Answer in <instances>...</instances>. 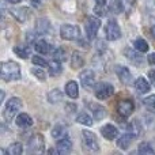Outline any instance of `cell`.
<instances>
[{
    "instance_id": "34",
    "label": "cell",
    "mask_w": 155,
    "mask_h": 155,
    "mask_svg": "<svg viewBox=\"0 0 155 155\" xmlns=\"http://www.w3.org/2000/svg\"><path fill=\"white\" fill-rule=\"evenodd\" d=\"M107 7L106 4H97L95 7H94V14H95L97 16H105L107 14Z\"/></svg>"
},
{
    "instance_id": "2",
    "label": "cell",
    "mask_w": 155,
    "mask_h": 155,
    "mask_svg": "<svg viewBox=\"0 0 155 155\" xmlns=\"http://www.w3.org/2000/svg\"><path fill=\"white\" fill-rule=\"evenodd\" d=\"M22 109V99L18 97H12L8 99V102L5 104L4 109H3V118L7 123H11L12 118L16 116V113Z\"/></svg>"
},
{
    "instance_id": "41",
    "label": "cell",
    "mask_w": 155,
    "mask_h": 155,
    "mask_svg": "<svg viewBox=\"0 0 155 155\" xmlns=\"http://www.w3.org/2000/svg\"><path fill=\"white\" fill-rule=\"evenodd\" d=\"M41 4H42V0H31V5L35 8H40Z\"/></svg>"
},
{
    "instance_id": "20",
    "label": "cell",
    "mask_w": 155,
    "mask_h": 155,
    "mask_svg": "<svg viewBox=\"0 0 155 155\" xmlns=\"http://www.w3.org/2000/svg\"><path fill=\"white\" fill-rule=\"evenodd\" d=\"M128 132L134 136V139H136V137H139L140 135H142V125H140V123L137 120H134L132 123L128 124Z\"/></svg>"
},
{
    "instance_id": "29",
    "label": "cell",
    "mask_w": 155,
    "mask_h": 155,
    "mask_svg": "<svg viewBox=\"0 0 155 155\" xmlns=\"http://www.w3.org/2000/svg\"><path fill=\"white\" fill-rule=\"evenodd\" d=\"M76 123L82 124V125L91 127V125H93V118H91L87 113H80V114L76 117Z\"/></svg>"
},
{
    "instance_id": "25",
    "label": "cell",
    "mask_w": 155,
    "mask_h": 155,
    "mask_svg": "<svg viewBox=\"0 0 155 155\" xmlns=\"http://www.w3.org/2000/svg\"><path fill=\"white\" fill-rule=\"evenodd\" d=\"M90 107H91V110H93V114H94V118H95V120H102V118L106 116V110H105V107L101 106V105L91 104Z\"/></svg>"
},
{
    "instance_id": "45",
    "label": "cell",
    "mask_w": 155,
    "mask_h": 155,
    "mask_svg": "<svg viewBox=\"0 0 155 155\" xmlns=\"http://www.w3.org/2000/svg\"><path fill=\"white\" fill-rule=\"evenodd\" d=\"M151 34H153V37L155 38V26H153V29H151Z\"/></svg>"
},
{
    "instance_id": "7",
    "label": "cell",
    "mask_w": 155,
    "mask_h": 155,
    "mask_svg": "<svg viewBox=\"0 0 155 155\" xmlns=\"http://www.w3.org/2000/svg\"><path fill=\"white\" fill-rule=\"evenodd\" d=\"M105 31H106V38L109 41H116L121 37V30L120 26L117 25V22L114 19H110L107 21L106 27H105Z\"/></svg>"
},
{
    "instance_id": "12",
    "label": "cell",
    "mask_w": 155,
    "mask_h": 155,
    "mask_svg": "<svg viewBox=\"0 0 155 155\" xmlns=\"http://www.w3.org/2000/svg\"><path fill=\"white\" fill-rule=\"evenodd\" d=\"M10 14L16 19L18 22H25L29 18L30 10L26 7H18V8H10Z\"/></svg>"
},
{
    "instance_id": "28",
    "label": "cell",
    "mask_w": 155,
    "mask_h": 155,
    "mask_svg": "<svg viewBox=\"0 0 155 155\" xmlns=\"http://www.w3.org/2000/svg\"><path fill=\"white\" fill-rule=\"evenodd\" d=\"M14 52H15V53L21 57V59H27V57L30 56V48H29V46L18 45V46H15V48H14Z\"/></svg>"
},
{
    "instance_id": "30",
    "label": "cell",
    "mask_w": 155,
    "mask_h": 155,
    "mask_svg": "<svg viewBox=\"0 0 155 155\" xmlns=\"http://www.w3.org/2000/svg\"><path fill=\"white\" fill-rule=\"evenodd\" d=\"M53 59L54 60H59V61H65L67 59V51L64 48H56L53 51Z\"/></svg>"
},
{
    "instance_id": "4",
    "label": "cell",
    "mask_w": 155,
    "mask_h": 155,
    "mask_svg": "<svg viewBox=\"0 0 155 155\" xmlns=\"http://www.w3.org/2000/svg\"><path fill=\"white\" fill-rule=\"evenodd\" d=\"M99 27H101V21L98 18H94V16H90V18L86 19L84 23V30H86V37L88 40H94L98 33Z\"/></svg>"
},
{
    "instance_id": "9",
    "label": "cell",
    "mask_w": 155,
    "mask_h": 155,
    "mask_svg": "<svg viewBox=\"0 0 155 155\" xmlns=\"http://www.w3.org/2000/svg\"><path fill=\"white\" fill-rule=\"evenodd\" d=\"M29 151L30 153H42L44 151V137L40 134H35L29 140Z\"/></svg>"
},
{
    "instance_id": "15",
    "label": "cell",
    "mask_w": 155,
    "mask_h": 155,
    "mask_svg": "<svg viewBox=\"0 0 155 155\" xmlns=\"http://www.w3.org/2000/svg\"><path fill=\"white\" fill-rule=\"evenodd\" d=\"M72 150V143H71V140L68 139V137H63V139L59 140V143H57L56 146V151L57 154H68L70 151Z\"/></svg>"
},
{
    "instance_id": "32",
    "label": "cell",
    "mask_w": 155,
    "mask_h": 155,
    "mask_svg": "<svg viewBox=\"0 0 155 155\" xmlns=\"http://www.w3.org/2000/svg\"><path fill=\"white\" fill-rule=\"evenodd\" d=\"M143 104L147 107V110H150L151 113H155V95H150L147 98H144Z\"/></svg>"
},
{
    "instance_id": "16",
    "label": "cell",
    "mask_w": 155,
    "mask_h": 155,
    "mask_svg": "<svg viewBox=\"0 0 155 155\" xmlns=\"http://www.w3.org/2000/svg\"><path fill=\"white\" fill-rule=\"evenodd\" d=\"M65 94H67L70 98H78L79 97V86H78L76 82L74 80H70V82L65 84Z\"/></svg>"
},
{
    "instance_id": "44",
    "label": "cell",
    "mask_w": 155,
    "mask_h": 155,
    "mask_svg": "<svg viewBox=\"0 0 155 155\" xmlns=\"http://www.w3.org/2000/svg\"><path fill=\"white\" fill-rule=\"evenodd\" d=\"M8 3H12V4H15V3H19L21 0H7Z\"/></svg>"
},
{
    "instance_id": "8",
    "label": "cell",
    "mask_w": 155,
    "mask_h": 155,
    "mask_svg": "<svg viewBox=\"0 0 155 155\" xmlns=\"http://www.w3.org/2000/svg\"><path fill=\"white\" fill-rule=\"evenodd\" d=\"M134 109H135V104L131 99H123V101H120L117 104V112H118V114H121L123 117L131 116Z\"/></svg>"
},
{
    "instance_id": "11",
    "label": "cell",
    "mask_w": 155,
    "mask_h": 155,
    "mask_svg": "<svg viewBox=\"0 0 155 155\" xmlns=\"http://www.w3.org/2000/svg\"><path fill=\"white\" fill-rule=\"evenodd\" d=\"M116 74H117V76H118V79H120L121 83H124V84H131L132 74H131V71H129L127 67L117 65V67H116Z\"/></svg>"
},
{
    "instance_id": "36",
    "label": "cell",
    "mask_w": 155,
    "mask_h": 155,
    "mask_svg": "<svg viewBox=\"0 0 155 155\" xmlns=\"http://www.w3.org/2000/svg\"><path fill=\"white\" fill-rule=\"evenodd\" d=\"M65 135V129L63 128L61 125H56L53 128V131H52V136L54 137V139H59V137L64 136Z\"/></svg>"
},
{
    "instance_id": "23",
    "label": "cell",
    "mask_w": 155,
    "mask_h": 155,
    "mask_svg": "<svg viewBox=\"0 0 155 155\" xmlns=\"http://www.w3.org/2000/svg\"><path fill=\"white\" fill-rule=\"evenodd\" d=\"M132 139H134V136H132L129 132H128V134H123L120 136V139L117 140V147L118 148H123V150H127V148H128V146L131 144Z\"/></svg>"
},
{
    "instance_id": "3",
    "label": "cell",
    "mask_w": 155,
    "mask_h": 155,
    "mask_svg": "<svg viewBox=\"0 0 155 155\" xmlns=\"http://www.w3.org/2000/svg\"><path fill=\"white\" fill-rule=\"evenodd\" d=\"M82 142H83V146H84V148H87L88 151H93V153H95V151L99 150L97 136L91 131H87V129L82 131Z\"/></svg>"
},
{
    "instance_id": "6",
    "label": "cell",
    "mask_w": 155,
    "mask_h": 155,
    "mask_svg": "<svg viewBox=\"0 0 155 155\" xmlns=\"http://www.w3.org/2000/svg\"><path fill=\"white\" fill-rule=\"evenodd\" d=\"M113 93H114V87L112 84H109V83H98L95 86V91H94L95 97L99 101H104V99L112 97Z\"/></svg>"
},
{
    "instance_id": "19",
    "label": "cell",
    "mask_w": 155,
    "mask_h": 155,
    "mask_svg": "<svg viewBox=\"0 0 155 155\" xmlns=\"http://www.w3.org/2000/svg\"><path fill=\"white\" fill-rule=\"evenodd\" d=\"M135 87H136V90L139 91V93L142 94H146L150 91V83L147 82V79H144L143 76L137 78L136 82H135Z\"/></svg>"
},
{
    "instance_id": "13",
    "label": "cell",
    "mask_w": 155,
    "mask_h": 155,
    "mask_svg": "<svg viewBox=\"0 0 155 155\" xmlns=\"http://www.w3.org/2000/svg\"><path fill=\"white\" fill-rule=\"evenodd\" d=\"M124 53H125V57L131 63H134V64H136V65L143 64V57L139 54V53H142V52H139L137 49L134 51V49H131V48H127L125 51H124Z\"/></svg>"
},
{
    "instance_id": "21",
    "label": "cell",
    "mask_w": 155,
    "mask_h": 155,
    "mask_svg": "<svg viewBox=\"0 0 155 155\" xmlns=\"http://www.w3.org/2000/svg\"><path fill=\"white\" fill-rule=\"evenodd\" d=\"M83 64H84V57H83V54L80 53V52H74L72 57H71V67H72L74 70H76V68L83 67Z\"/></svg>"
},
{
    "instance_id": "1",
    "label": "cell",
    "mask_w": 155,
    "mask_h": 155,
    "mask_svg": "<svg viewBox=\"0 0 155 155\" xmlns=\"http://www.w3.org/2000/svg\"><path fill=\"white\" fill-rule=\"evenodd\" d=\"M2 79L5 82L21 79V67L15 61H3L2 63Z\"/></svg>"
},
{
    "instance_id": "33",
    "label": "cell",
    "mask_w": 155,
    "mask_h": 155,
    "mask_svg": "<svg viewBox=\"0 0 155 155\" xmlns=\"http://www.w3.org/2000/svg\"><path fill=\"white\" fill-rule=\"evenodd\" d=\"M22 151H23V147H22L21 143H12L8 148V153L10 155H21Z\"/></svg>"
},
{
    "instance_id": "5",
    "label": "cell",
    "mask_w": 155,
    "mask_h": 155,
    "mask_svg": "<svg viewBox=\"0 0 155 155\" xmlns=\"http://www.w3.org/2000/svg\"><path fill=\"white\" fill-rule=\"evenodd\" d=\"M60 35H61L63 40H68V41H72V40H78L80 35V30L78 26H74V25H63L60 27Z\"/></svg>"
},
{
    "instance_id": "42",
    "label": "cell",
    "mask_w": 155,
    "mask_h": 155,
    "mask_svg": "<svg viewBox=\"0 0 155 155\" xmlns=\"http://www.w3.org/2000/svg\"><path fill=\"white\" fill-rule=\"evenodd\" d=\"M147 60H148V63H150V64L155 65V53H151L150 56L147 57Z\"/></svg>"
},
{
    "instance_id": "18",
    "label": "cell",
    "mask_w": 155,
    "mask_h": 155,
    "mask_svg": "<svg viewBox=\"0 0 155 155\" xmlns=\"http://www.w3.org/2000/svg\"><path fill=\"white\" fill-rule=\"evenodd\" d=\"M34 49L38 52V53H42V54H46L51 52V45H49V42H46L44 38H41V40H37L34 42Z\"/></svg>"
},
{
    "instance_id": "43",
    "label": "cell",
    "mask_w": 155,
    "mask_h": 155,
    "mask_svg": "<svg viewBox=\"0 0 155 155\" xmlns=\"http://www.w3.org/2000/svg\"><path fill=\"white\" fill-rule=\"evenodd\" d=\"M97 4H106V0H95Z\"/></svg>"
},
{
    "instance_id": "35",
    "label": "cell",
    "mask_w": 155,
    "mask_h": 155,
    "mask_svg": "<svg viewBox=\"0 0 155 155\" xmlns=\"http://www.w3.org/2000/svg\"><path fill=\"white\" fill-rule=\"evenodd\" d=\"M31 61H33V64H35V65H38V67H48L49 65V63L46 61L44 57H40V56H33L31 57Z\"/></svg>"
},
{
    "instance_id": "37",
    "label": "cell",
    "mask_w": 155,
    "mask_h": 155,
    "mask_svg": "<svg viewBox=\"0 0 155 155\" xmlns=\"http://www.w3.org/2000/svg\"><path fill=\"white\" fill-rule=\"evenodd\" d=\"M112 10L114 11V12H117V14L125 11V8H124V4H123V0H113Z\"/></svg>"
},
{
    "instance_id": "14",
    "label": "cell",
    "mask_w": 155,
    "mask_h": 155,
    "mask_svg": "<svg viewBox=\"0 0 155 155\" xmlns=\"http://www.w3.org/2000/svg\"><path fill=\"white\" fill-rule=\"evenodd\" d=\"M101 134L106 140H113V139L117 137L118 131L114 125H112V124H106V125H104L101 128Z\"/></svg>"
},
{
    "instance_id": "40",
    "label": "cell",
    "mask_w": 155,
    "mask_h": 155,
    "mask_svg": "<svg viewBox=\"0 0 155 155\" xmlns=\"http://www.w3.org/2000/svg\"><path fill=\"white\" fill-rule=\"evenodd\" d=\"M148 78H150L153 86H155V70H153V71H150V72H148Z\"/></svg>"
},
{
    "instance_id": "24",
    "label": "cell",
    "mask_w": 155,
    "mask_h": 155,
    "mask_svg": "<svg viewBox=\"0 0 155 155\" xmlns=\"http://www.w3.org/2000/svg\"><path fill=\"white\" fill-rule=\"evenodd\" d=\"M49 75L51 76H59L60 74H61V65H60V61L59 60H52V61H49Z\"/></svg>"
},
{
    "instance_id": "31",
    "label": "cell",
    "mask_w": 155,
    "mask_h": 155,
    "mask_svg": "<svg viewBox=\"0 0 155 155\" xmlns=\"http://www.w3.org/2000/svg\"><path fill=\"white\" fill-rule=\"evenodd\" d=\"M137 151H139L140 154H144V155H154L155 154V150L148 144V143H142V144H139Z\"/></svg>"
},
{
    "instance_id": "27",
    "label": "cell",
    "mask_w": 155,
    "mask_h": 155,
    "mask_svg": "<svg viewBox=\"0 0 155 155\" xmlns=\"http://www.w3.org/2000/svg\"><path fill=\"white\" fill-rule=\"evenodd\" d=\"M134 46H135V49H137V51L142 52V53L148 51V44H147V41L143 40V38H136V40L134 41Z\"/></svg>"
},
{
    "instance_id": "38",
    "label": "cell",
    "mask_w": 155,
    "mask_h": 155,
    "mask_svg": "<svg viewBox=\"0 0 155 155\" xmlns=\"http://www.w3.org/2000/svg\"><path fill=\"white\" fill-rule=\"evenodd\" d=\"M31 74L37 78V79L42 80V82H44V80H46V74L44 72V70H41V68H33Z\"/></svg>"
},
{
    "instance_id": "17",
    "label": "cell",
    "mask_w": 155,
    "mask_h": 155,
    "mask_svg": "<svg viewBox=\"0 0 155 155\" xmlns=\"http://www.w3.org/2000/svg\"><path fill=\"white\" fill-rule=\"evenodd\" d=\"M16 125L21 127V128L31 127L33 125V118L30 117L29 114H26V113H21V114H18V117H16Z\"/></svg>"
},
{
    "instance_id": "39",
    "label": "cell",
    "mask_w": 155,
    "mask_h": 155,
    "mask_svg": "<svg viewBox=\"0 0 155 155\" xmlns=\"http://www.w3.org/2000/svg\"><path fill=\"white\" fill-rule=\"evenodd\" d=\"M135 3H136V0H123L124 8H125L127 12H129V11H131L132 8L135 7Z\"/></svg>"
},
{
    "instance_id": "26",
    "label": "cell",
    "mask_w": 155,
    "mask_h": 155,
    "mask_svg": "<svg viewBox=\"0 0 155 155\" xmlns=\"http://www.w3.org/2000/svg\"><path fill=\"white\" fill-rule=\"evenodd\" d=\"M61 99H63V93L59 90V88H54V90L49 91L48 101L51 102V104H57V102H60Z\"/></svg>"
},
{
    "instance_id": "10",
    "label": "cell",
    "mask_w": 155,
    "mask_h": 155,
    "mask_svg": "<svg viewBox=\"0 0 155 155\" xmlns=\"http://www.w3.org/2000/svg\"><path fill=\"white\" fill-rule=\"evenodd\" d=\"M79 79H80V83L84 88H88V87H93L94 83H95V75L91 70H84L82 74L79 75Z\"/></svg>"
},
{
    "instance_id": "22",
    "label": "cell",
    "mask_w": 155,
    "mask_h": 155,
    "mask_svg": "<svg viewBox=\"0 0 155 155\" xmlns=\"http://www.w3.org/2000/svg\"><path fill=\"white\" fill-rule=\"evenodd\" d=\"M49 27H51L49 21L45 18H40L37 21V23H35V30H37L38 34H45V33H48Z\"/></svg>"
}]
</instances>
